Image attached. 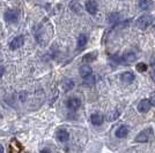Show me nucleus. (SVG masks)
<instances>
[{
	"mask_svg": "<svg viewBox=\"0 0 155 153\" xmlns=\"http://www.w3.org/2000/svg\"><path fill=\"white\" fill-rule=\"evenodd\" d=\"M70 8H71L74 13H81V11H82L81 5L78 1H72L71 4H70Z\"/></svg>",
	"mask_w": 155,
	"mask_h": 153,
	"instance_id": "nucleus-17",
	"label": "nucleus"
},
{
	"mask_svg": "<svg viewBox=\"0 0 155 153\" xmlns=\"http://www.w3.org/2000/svg\"><path fill=\"white\" fill-rule=\"evenodd\" d=\"M73 86H74V82L72 80L66 78V80L63 81V88H64L65 91H70V90L73 89Z\"/></svg>",
	"mask_w": 155,
	"mask_h": 153,
	"instance_id": "nucleus-15",
	"label": "nucleus"
},
{
	"mask_svg": "<svg viewBox=\"0 0 155 153\" xmlns=\"http://www.w3.org/2000/svg\"><path fill=\"white\" fill-rule=\"evenodd\" d=\"M150 134H152V129L142 130L141 133L136 137V142H138V143H146V142H148Z\"/></svg>",
	"mask_w": 155,
	"mask_h": 153,
	"instance_id": "nucleus-3",
	"label": "nucleus"
},
{
	"mask_svg": "<svg viewBox=\"0 0 155 153\" xmlns=\"http://www.w3.org/2000/svg\"><path fill=\"white\" fill-rule=\"evenodd\" d=\"M2 152H4V147L0 145V153H2Z\"/></svg>",
	"mask_w": 155,
	"mask_h": 153,
	"instance_id": "nucleus-24",
	"label": "nucleus"
},
{
	"mask_svg": "<svg viewBox=\"0 0 155 153\" xmlns=\"http://www.w3.org/2000/svg\"><path fill=\"white\" fill-rule=\"evenodd\" d=\"M87 44V36L84 35V33H81L80 36H79V39H78V47L79 48H82L84 47Z\"/></svg>",
	"mask_w": 155,
	"mask_h": 153,
	"instance_id": "nucleus-16",
	"label": "nucleus"
},
{
	"mask_svg": "<svg viewBox=\"0 0 155 153\" xmlns=\"http://www.w3.org/2000/svg\"><path fill=\"white\" fill-rule=\"evenodd\" d=\"M91 121L94 126H101L104 121V117L101 114H98V113H94L91 116Z\"/></svg>",
	"mask_w": 155,
	"mask_h": 153,
	"instance_id": "nucleus-10",
	"label": "nucleus"
},
{
	"mask_svg": "<svg viewBox=\"0 0 155 153\" xmlns=\"http://www.w3.org/2000/svg\"><path fill=\"white\" fill-rule=\"evenodd\" d=\"M91 71L93 70H91V66H88V64H84V66L80 67V75L84 77V78L91 75Z\"/></svg>",
	"mask_w": 155,
	"mask_h": 153,
	"instance_id": "nucleus-14",
	"label": "nucleus"
},
{
	"mask_svg": "<svg viewBox=\"0 0 155 153\" xmlns=\"http://www.w3.org/2000/svg\"><path fill=\"white\" fill-rule=\"evenodd\" d=\"M80 106H81V101H80V99H78L75 97L68 99V101H67V107L71 111H77Z\"/></svg>",
	"mask_w": 155,
	"mask_h": 153,
	"instance_id": "nucleus-7",
	"label": "nucleus"
},
{
	"mask_svg": "<svg viewBox=\"0 0 155 153\" xmlns=\"http://www.w3.org/2000/svg\"><path fill=\"white\" fill-rule=\"evenodd\" d=\"M4 73H5V68L0 66V80H1V77L4 76Z\"/></svg>",
	"mask_w": 155,
	"mask_h": 153,
	"instance_id": "nucleus-22",
	"label": "nucleus"
},
{
	"mask_svg": "<svg viewBox=\"0 0 155 153\" xmlns=\"http://www.w3.org/2000/svg\"><path fill=\"white\" fill-rule=\"evenodd\" d=\"M95 82H96V78H95L94 76H91V75L84 77V85H94V84H95Z\"/></svg>",
	"mask_w": 155,
	"mask_h": 153,
	"instance_id": "nucleus-19",
	"label": "nucleus"
},
{
	"mask_svg": "<svg viewBox=\"0 0 155 153\" xmlns=\"http://www.w3.org/2000/svg\"><path fill=\"white\" fill-rule=\"evenodd\" d=\"M152 23H153V17L150 15H142L136 21V26L141 30H146Z\"/></svg>",
	"mask_w": 155,
	"mask_h": 153,
	"instance_id": "nucleus-1",
	"label": "nucleus"
},
{
	"mask_svg": "<svg viewBox=\"0 0 155 153\" xmlns=\"http://www.w3.org/2000/svg\"><path fill=\"white\" fill-rule=\"evenodd\" d=\"M137 70L140 71V73H143V71L147 70V66L143 64V62H139V64H137Z\"/></svg>",
	"mask_w": 155,
	"mask_h": 153,
	"instance_id": "nucleus-20",
	"label": "nucleus"
},
{
	"mask_svg": "<svg viewBox=\"0 0 155 153\" xmlns=\"http://www.w3.org/2000/svg\"><path fill=\"white\" fill-rule=\"evenodd\" d=\"M96 58H97L96 52H91V53L86 54V55L82 58V60H84V61H86V62H91V61H94Z\"/></svg>",
	"mask_w": 155,
	"mask_h": 153,
	"instance_id": "nucleus-18",
	"label": "nucleus"
},
{
	"mask_svg": "<svg viewBox=\"0 0 155 153\" xmlns=\"http://www.w3.org/2000/svg\"><path fill=\"white\" fill-rule=\"evenodd\" d=\"M154 6V2L152 0H140L139 1V7L142 11H150Z\"/></svg>",
	"mask_w": 155,
	"mask_h": 153,
	"instance_id": "nucleus-9",
	"label": "nucleus"
},
{
	"mask_svg": "<svg viewBox=\"0 0 155 153\" xmlns=\"http://www.w3.org/2000/svg\"><path fill=\"white\" fill-rule=\"evenodd\" d=\"M120 81L124 84H130L134 81V75L131 73V71H125L120 75Z\"/></svg>",
	"mask_w": 155,
	"mask_h": 153,
	"instance_id": "nucleus-8",
	"label": "nucleus"
},
{
	"mask_svg": "<svg viewBox=\"0 0 155 153\" xmlns=\"http://www.w3.org/2000/svg\"><path fill=\"white\" fill-rule=\"evenodd\" d=\"M122 59H123V61H125V64H132L136 61L137 55L134 52H126Z\"/></svg>",
	"mask_w": 155,
	"mask_h": 153,
	"instance_id": "nucleus-12",
	"label": "nucleus"
},
{
	"mask_svg": "<svg viewBox=\"0 0 155 153\" xmlns=\"http://www.w3.org/2000/svg\"><path fill=\"white\" fill-rule=\"evenodd\" d=\"M149 101H150V104H152V106H154V107H155V93H153V95L150 96V98H149Z\"/></svg>",
	"mask_w": 155,
	"mask_h": 153,
	"instance_id": "nucleus-21",
	"label": "nucleus"
},
{
	"mask_svg": "<svg viewBox=\"0 0 155 153\" xmlns=\"http://www.w3.org/2000/svg\"><path fill=\"white\" fill-rule=\"evenodd\" d=\"M150 106H152V104L149 101L148 99H143L141 101L139 102V105H138V111L140 112V113H147L150 108Z\"/></svg>",
	"mask_w": 155,
	"mask_h": 153,
	"instance_id": "nucleus-5",
	"label": "nucleus"
},
{
	"mask_svg": "<svg viewBox=\"0 0 155 153\" xmlns=\"http://www.w3.org/2000/svg\"><path fill=\"white\" fill-rule=\"evenodd\" d=\"M25 43V38L22 37V36H18V37H15V38L12 39V42L9 43V48L11 50H18L20 48L22 45Z\"/></svg>",
	"mask_w": 155,
	"mask_h": 153,
	"instance_id": "nucleus-4",
	"label": "nucleus"
},
{
	"mask_svg": "<svg viewBox=\"0 0 155 153\" xmlns=\"http://www.w3.org/2000/svg\"><path fill=\"white\" fill-rule=\"evenodd\" d=\"M127 134H129V129H127V127H125V126H120L116 130V136L118 138H125L127 136Z\"/></svg>",
	"mask_w": 155,
	"mask_h": 153,
	"instance_id": "nucleus-13",
	"label": "nucleus"
},
{
	"mask_svg": "<svg viewBox=\"0 0 155 153\" xmlns=\"http://www.w3.org/2000/svg\"><path fill=\"white\" fill-rule=\"evenodd\" d=\"M5 20L8 23H15L19 20V12L15 9H8L5 13Z\"/></svg>",
	"mask_w": 155,
	"mask_h": 153,
	"instance_id": "nucleus-2",
	"label": "nucleus"
},
{
	"mask_svg": "<svg viewBox=\"0 0 155 153\" xmlns=\"http://www.w3.org/2000/svg\"><path fill=\"white\" fill-rule=\"evenodd\" d=\"M86 9H87V12L89 14L95 15L97 12L96 1H94V0H87V2H86Z\"/></svg>",
	"mask_w": 155,
	"mask_h": 153,
	"instance_id": "nucleus-6",
	"label": "nucleus"
},
{
	"mask_svg": "<svg viewBox=\"0 0 155 153\" xmlns=\"http://www.w3.org/2000/svg\"><path fill=\"white\" fill-rule=\"evenodd\" d=\"M68 138H70V134L65 129H59L58 131H57V139L59 142H63L64 143V142H67Z\"/></svg>",
	"mask_w": 155,
	"mask_h": 153,
	"instance_id": "nucleus-11",
	"label": "nucleus"
},
{
	"mask_svg": "<svg viewBox=\"0 0 155 153\" xmlns=\"http://www.w3.org/2000/svg\"><path fill=\"white\" fill-rule=\"evenodd\" d=\"M150 77H152L153 82L155 83V68H154V67H153V71H152V74H150Z\"/></svg>",
	"mask_w": 155,
	"mask_h": 153,
	"instance_id": "nucleus-23",
	"label": "nucleus"
}]
</instances>
